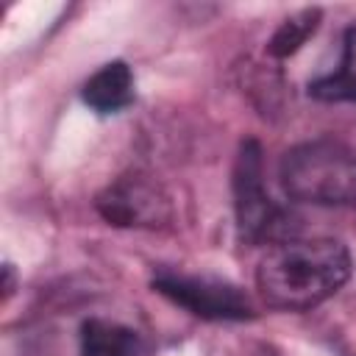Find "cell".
Returning <instances> with one entry per match:
<instances>
[{
    "instance_id": "6da1fadb",
    "label": "cell",
    "mask_w": 356,
    "mask_h": 356,
    "mask_svg": "<svg viewBox=\"0 0 356 356\" xmlns=\"http://www.w3.org/2000/svg\"><path fill=\"white\" fill-rule=\"evenodd\" d=\"M350 273L353 261L339 239H284L261 256L256 289L278 312H309L337 295Z\"/></svg>"
},
{
    "instance_id": "7a4b0ae2",
    "label": "cell",
    "mask_w": 356,
    "mask_h": 356,
    "mask_svg": "<svg viewBox=\"0 0 356 356\" xmlns=\"http://www.w3.org/2000/svg\"><path fill=\"white\" fill-rule=\"evenodd\" d=\"M278 175L292 200L312 206L356 203V153L337 139L320 136L289 147Z\"/></svg>"
},
{
    "instance_id": "52a82bcc",
    "label": "cell",
    "mask_w": 356,
    "mask_h": 356,
    "mask_svg": "<svg viewBox=\"0 0 356 356\" xmlns=\"http://www.w3.org/2000/svg\"><path fill=\"white\" fill-rule=\"evenodd\" d=\"M309 95L323 103H353L356 100V25L345 31L339 67L328 75L309 81Z\"/></svg>"
},
{
    "instance_id": "5b68a950",
    "label": "cell",
    "mask_w": 356,
    "mask_h": 356,
    "mask_svg": "<svg viewBox=\"0 0 356 356\" xmlns=\"http://www.w3.org/2000/svg\"><path fill=\"white\" fill-rule=\"evenodd\" d=\"M95 209L108 225L120 228H156L170 220V200L167 195L142 175H122L108 184Z\"/></svg>"
},
{
    "instance_id": "9c48e42d",
    "label": "cell",
    "mask_w": 356,
    "mask_h": 356,
    "mask_svg": "<svg viewBox=\"0 0 356 356\" xmlns=\"http://www.w3.org/2000/svg\"><path fill=\"white\" fill-rule=\"evenodd\" d=\"M317 25H320V8H303V11L292 14L289 19H284L275 28L273 39L267 42V53L273 58H289L292 53H298L306 44V39L317 31Z\"/></svg>"
},
{
    "instance_id": "3957f363",
    "label": "cell",
    "mask_w": 356,
    "mask_h": 356,
    "mask_svg": "<svg viewBox=\"0 0 356 356\" xmlns=\"http://www.w3.org/2000/svg\"><path fill=\"white\" fill-rule=\"evenodd\" d=\"M153 289L200 320L236 323V320L253 317L250 298L239 286L214 275H189V273L161 270L153 275Z\"/></svg>"
},
{
    "instance_id": "277c9868",
    "label": "cell",
    "mask_w": 356,
    "mask_h": 356,
    "mask_svg": "<svg viewBox=\"0 0 356 356\" xmlns=\"http://www.w3.org/2000/svg\"><path fill=\"white\" fill-rule=\"evenodd\" d=\"M234 211L239 239L256 245L275 234L281 225V209L273 203L270 192L264 189L261 172V147L256 139H245L236 153L234 164Z\"/></svg>"
},
{
    "instance_id": "8992f818",
    "label": "cell",
    "mask_w": 356,
    "mask_h": 356,
    "mask_svg": "<svg viewBox=\"0 0 356 356\" xmlns=\"http://www.w3.org/2000/svg\"><path fill=\"white\" fill-rule=\"evenodd\" d=\"M83 103L97 114H117L134 103V75L125 61L103 64L81 89Z\"/></svg>"
},
{
    "instance_id": "ba28073f",
    "label": "cell",
    "mask_w": 356,
    "mask_h": 356,
    "mask_svg": "<svg viewBox=\"0 0 356 356\" xmlns=\"http://www.w3.org/2000/svg\"><path fill=\"white\" fill-rule=\"evenodd\" d=\"M81 356H139L136 331L92 317L81 325Z\"/></svg>"
}]
</instances>
